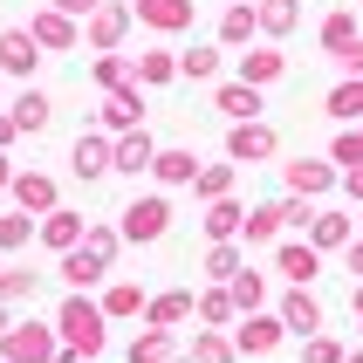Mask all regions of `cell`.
<instances>
[{
  "label": "cell",
  "mask_w": 363,
  "mask_h": 363,
  "mask_svg": "<svg viewBox=\"0 0 363 363\" xmlns=\"http://www.w3.org/2000/svg\"><path fill=\"white\" fill-rule=\"evenodd\" d=\"M96 82L103 89H123V55H96Z\"/></svg>",
  "instance_id": "cell-23"
},
{
  "label": "cell",
  "mask_w": 363,
  "mask_h": 363,
  "mask_svg": "<svg viewBox=\"0 0 363 363\" xmlns=\"http://www.w3.org/2000/svg\"><path fill=\"white\" fill-rule=\"evenodd\" d=\"M14 138H21V123L7 117V110H0V151H7V144H14Z\"/></svg>",
  "instance_id": "cell-32"
},
{
  "label": "cell",
  "mask_w": 363,
  "mask_h": 363,
  "mask_svg": "<svg viewBox=\"0 0 363 363\" xmlns=\"http://www.w3.org/2000/svg\"><path fill=\"white\" fill-rule=\"evenodd\" d=\"M0 192H14V158L0 151Z\"/></svg>",
  "instance_id": "cell-33"
},
{
  "label": "cell",
  "mask_w": 363,
  "mask_h": 363,
  "mask_svg": "<svg viewBox=\"0 0 363 363\" xmlns=\"http://www.w3.org/2000/svg\"><path fill=\"white\" fill-rule=\"evenodd\" d=\"M151 172H158L164 185H185V179H192V158H185V151H158V164H151Z\"/></svg>",
  "instance_id": "cell-20"
},
{
  "label": "cell",
  "mask_w": 363,
  "mask_h": 363,
  "mask_svg": "<svg viewBox=\"0 0 363 363\" xmlns=\"http://www.w3.org/2000/svg\"><path fill=\"white\" fill-rule=\"evenodd\" d=\"M7 199H14L21 213H35V220L62 206V199H55V179H48V172H14V192H7Z\"/></svg>",
  "instance_id": "cell-6"
},
{
  "label": "cell",
  "mask_w": 363,
  "mask_h": 363,
  "mask_svg": "<svg viewBox=\"0 0 363 363\" xmlns=\"http://www.w3.org/2000/svg\"><path fill=\"white\" fill-rule=\"evenodd\" d=\"M138 21H151V28H185L192 7H185V0H138Z\"/></svg>",
  "instance_id": "cell-15"
},
{
  "label": "cell",
  "mask_w": 363,
  "mask_h": 363,
  "mask_svg": "<svg viewBox=\"0 0 363 363\" xmlns=\"http://www.w3.org/2000/svg\"><path fill=\"white\" fill-rule=\"evenodd\" d=\"M138 89H130V82H123V89H110V96H103V123H110V130H130V123H138Z\"/></svg>",
  "instance_id": "cell-13"
},
{
  "label": "cell",
  "mask_w": 363,
  "mask_h": 363,
  "mask_svg": "<svg viewBox=\"0 0 363 363\" xmlns=\"http://www.w3.org/2000/svg\"><path fill=\"white\" fill-rule=\"evenodd\" d=\"M35 281H41V274H28V267H0V302H7V308L35 302Z\"/></svg>",
  "instance_id": "cell-16"
},
{
  "label": "cell",
  "mask_w": 363,
  "mask_h": 363,
  "mask_svg": "<svg viewBox=\"0 0 363 363\" xmlns=\"http://www.w3.org/2000/svg\"><path fill=\"white\" fill-rule=\"evenodd\" d=\"M0 357L7 363H55L62 357V336H55V323H14L7 336H0Z\"/></svg>",
  "instance_id": "cell-2"
},
{
  "label": "cell",
  "mask_w": 363,
  "mask_h": 363,
  "mask_svg": "<svg viewBox=\"0 0 363 363\" xmlns=\"http://www.w3.org/2000/svg\"><path fill=\"white\" fill-rule=\"evenodd\" d=\"M35 69H41V41L28 35V28H0V76L28 82Z\"/></svg>",
  "instance_id": "cell-4"
},
{
  "label": "cell",
  "mask_w": 363,
  "mask_h": 363,
  "mask_svg": "<svg viewBox=\"0 0 363 363\" xmlns=\"http://www.w3.org/2000/svg\"><path fill=\"white\" fill-rule=\"evenodd\" d=\"M199 363H226V343H213V336H199V350H192Z\"/></svg>",
  "instance_id": "cell-31"
},
{
  "label": "cell",
  "mask_w": 363,
  "mask_h": 363,
  "mask_svg": "<svg viewBox=\"0 0 363 363\" xmlns=\"http://www.w3.org/2000/svg\"><path fill=\"white\" fill-rule=\"evenodd\" d=\"M267 151H274V138H267L261 123H240L233 130V158H267Z\"/></svg>",
  "instance_id": "cell-17"
},
{
  "label": "cell",
  "mask_w": 363,
  "mask_h": 363,
  "mask_svg": "<svg viewBox=\"0 0 363 363\" xmlns=\"http://www.w3.org/2000/svg\"><path fill=\"white\" fill-rule=\"evenodd\" d=\"M274 336H281V329H274V323H254V329H247V350H267V343H274Z\"/></svg>",
  "instance_id": "cell-30"
},
{
  "label": "cell",
  "mask_w": 363,
  "mask_h": 363,
  "mask_svg": "<svg viewBox=\"0 0 363 363\" xmlns=\"http://www.w3.org/2000/svg\"><path fill=\"white\" fill-rule=\"evenodd\" d=\"M7 117L21 123V138H35V130H48V117H55V103L41 96V89H28V82H21V96L7 103Z\"/></svg>",
  "instance_id": "cell-8"
},
{
  "label": "cell",
  "mask_w": 363,
  "mask_h": 363,
  "mask_svg": "<svg viewBox=\"0 0 363 363\" xmlns=\"http://www.w3.org/2000/svg\"><path fill=\"white\" fill-rule=\"evenodd\" d=\"M82 213H69V206H55V213H41V226H35V240L41 247H55V254H69V247H82Z\"/></svg>",
  "instance_id": "cell-7"
},
{
  "label": "cell",
  "mask_w": 363,
  "mask_h": 363,
  "mask_svg": "<svg viewBox=\"0 0 363 363\" xmlns=\"http://www.w3.org/2000/svg\"><path fill=\"white\" fill-rule=\"evenodd\" d=\"M82 254H96L103 267L117 261V233H110V226H89V233H82Z\"/></svg>",
  "instance_id": "cell-21"
},
{
  "label": "cell",
  "mask_w": 363,
  "mask_h": 363,
  "mask_svg": "<svg viewBox=\"0 0 363 363\" xmlns=\"http://www.w3.org/2000/svg\"><path fill=\"white\" fill-rule=\"evenodd\" d=\"M123 28H130V7H123V0H103L96 14L82 21V35H89V48H103V55H110V48L123 41Z\"/></svg>",
  "instance_id": "cell-5"
},
{
  "label": "cell",
  "mask_w": 363,
  "mask_h": 363,
  "mask_svg": "<svg viewBox=\"0 0 363 363\" xmlns=\"http://www.w3.org/2000/svg\"><path fill=\"white\" fill-rule=\"evenodd\" d=\"M220 110H233V117H254L261 103H254V89H226V96H220Z\"/></svg>",
  "instance_id": "cell-24"
},
{
  "label": "cell",
  "mask_w": 363,
  "mask_h": 363,
  "mask_svg": "<svg viewBox=\"0 0 363 363\" xmlns=\"http://www.w3.org/2000/svg\"><path fill=\"white\" fill-rule=\"evenodd\" d=\"M288 323H302V329H315V302H308V295H295V302H288Z\"/></svg>",
  "instance_id": "cell-28"
},
{
  "label": "cell",
  "mask_w": 363,
  "mask_h": 363,
  "mask_svg": "<svg viewBox=\"0 0 363 363\" xmlns=\"http://www.w3.org/2000/svg\"><path fill=\"white\" fill-rule=\"evenodd\" d=\"M48 7H62V14H76V21H89L103 7V0H48Z\"/></svg>",
  "instance_id": "cell-29"
},
{
  "label": "cell",
  "mask_w": 363,
  "mask_h": 363,
  "mask_svg": "<svg viewBox=\"0 0 363 363\" xmlns=\"http://www.w3.org/2000/svg\"><path fill=\"white\" fill-rule=\"evenodd\" d=\"M144 308V295L130 281H117V288H103V315H138Z\"/></svg>",
  "instance_id": "cell-19"
},
{
  "label": "cell",
  "mask_w": 363,
  "mask_h": 363,
  "mask_svg": "<svg viewBox=\"0 0 363 363\" xmlns=\"http://www.w3.org/2000/svg\"><path fill=\"white\" fill-rule=\"evenodd\" d=\"M110 158H117V144H110V138H76L69 172H76V179H103V172H110Z\"/></svg>",
  "instance_id": "cell-9"
},
{
  "label": "cell",
  "mask_w": 363,
  "mask_h": 363,
  "mask_svg": "<svg viewBox=\"0 0 363 363\" xmlns=\"http://www.w3.org/2000/svg\"><path fill=\"white\" fill-rule=\"evenodd\" d=\"M28 35L41 41V55H69V48H82L76 14H62V7H41V14H28Z\"/></svg>",
  "instance_id": "cell-3"
},
{
  "label": "cell",
  "mask_w": 363,
  "mask_h": 363,
  "mask_svg": "<svg viewBox=\"0 0 363 363\" xmlns=\"http://www.w3.org/2000/svg\"><path fill=\"white\" fill-rule=\"evenodd\" d=\"M151 164H158L151 138H144V130H123V138H117V158H110V172H130V179H138V172H151Z\"/></svg>",
  "instance_id": "cell-11"
},
{
  "label": "cell",
  "mask_w": 363,
  "mask_h": 363,
  "mask_svg": "<svg viewBox=\"0 0 363 363\" xmlns=\"http://www.w3.org/2000/svg\"><path fill=\"white\" fill-rule=\"evenodd\" d=\"M329 110H336V117H357V110H363V89H336V96H329Z\"/></svg>",
  "instance_id": "cell-26"
},
{
  "label": "cell",
  "mask_w": 363,
  "mask_h": 363,
  "mask_svg": "<svg viewBox=\"0 0 363 363\" xmlns=\"http://www.w3.org/2000/svg\"><path fill=\"white\" fill-rule=\"evenodd\" d=\"M103 274H110V267H103L96 254H82V247H69V254H62V281H69V288H96Z\"/></svg>",
  "instance_id": "cell-12"
},
{
  "label": "cell",
  "mask_w": 363,
  "mask_h": 363,
  "mask_svg": "<svg viewBox=\"0 0 363 363\" xmlns=\"http://www.w3.org/2000/svg\"><path fill=\"white\" fill-rule=\"evenodd\" d=\"M164 233V199H130L123 213V240H158Z\"/></svg>",
  "instance_id": "cell-10"
},
{
  "label": "cell",
  "mask_w": 363,
  "mask_h": 363,
  "mask_svg": "<svg viewBox=\"0 0 363 363\" xmlns=\"http://www.w3.org/2000/svg\"><path fill=\"white\" fill-rule=\"evenodd\" d=\"M185 308H192L185 295H158V302H151V323H158V329H172V323H185Z\"/></svg>",
  "instance_id": "cell-22"
},
{
  "label": "cell",
  "mask_w": 363,
  "mask_h": 363,
  "mask_svg": "<svg viewBox=\"0 0 363 363\" xmlns=\"http://www.w3.org/2000/svg\"><path fill=\"white\" fill-rule=\"evenodd\" d=\"M172 357V336H164V329H144L138 343H130V363H164Z\"/></svg>",
  "instance_id": "cell-18"
},
{
  "label": "cell",
  "mask_w": 363,
  "mask_h": 363,
  "mask_svg": "<svg viewBox=\"0 0 363 363\" xmlns=\"http://www.w3.org/2000/svg\"><path fill=\"white\" fill-rule=\"evenodd\" d=\"M35 213H21V206H14V213H0V254H21V247H28V240H35Z\"/></svg>",
  "instance_id": "cell-14"
},
{
  "label": "cell",
  "mask_w": 363,
  "mask_h": 363,
  "mask_svg": "<svg viewBox=\"0 0 363 363\" xmlns=\"http://www.w3.org/2000/svg\"><path fill=\"white\" fill-rule=\"evenodd\" d=\"M0 363H7V357H0Z\"/></svg>",
  "instance_id": "cell-35"
},
{
  "label": "cell",
  "mask_w": 363,
  "mask_h": 363,
  "mask_svg": "<svg viewBox=\"0 0 363 363\" xmlns=\"http://www.w3.org/2000/svg\"><path fill=\"white\" fill-rule=\"evenodd\" d=\"M172 69H179V62H172V55H144V62H138V76H144V82H164V76H172Z\"/></svg>",
  "instance_id": "cell-25"
},
{
  "label": "cell",
  "mask_w": 363,
  "mask_h": 363,
  "mask_svg": "<svg viewBox=\"0 0 363 363\" xmlns=\"http://www.w3.org/2000/svg\"><path fill=\"white\" fill-rule=\"evenodd\" d=\"M274 226H281V206H261V213L247 220V233H274Z\"/></svg>",
  "instance_id": "cell-27"
},
{
  "label": "cell",
  "mask_w": 363,
  "mask_h": 363,
  "mask_svg": "<svg viewBox=\"0 0 363 363\" xmlns=\"http://www.w3.org/2000/svg\"><path fill=\"white\" fill-rule=\"evenodd\" d=\"M7 329H14V308H7V302H0V336H7Z\"/></svg>",
  "instance_id": "cell-34"
},
{
  "label": "cell",
  "mask_w": 363,
  "mask_h": 363,
  "mask_svg": "<svg viewBox=\"0 0 363 363\" xmlns=\"http://www.w3.org/2000/svg\"><path fill=\"white\" fill-rule=\"evenodd\" d=\"M103 323H110V315H103V302H82V288L55 308V336L76 350V357H96V350H103Z\"/></svg>",
  "instance_id": "cell-1"
}]
</instances>
